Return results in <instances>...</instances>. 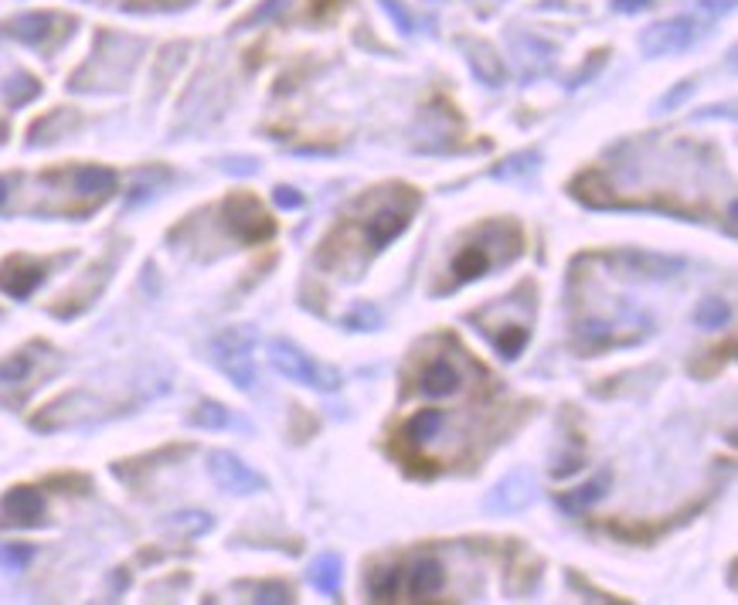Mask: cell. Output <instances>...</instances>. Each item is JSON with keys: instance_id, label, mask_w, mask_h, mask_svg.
<instances>
[{"instance_id": "7", "label": "cell", "mask_w": 738, "mask_h": 605, "mask_svg": "<svg viewBox=\"0 0 738 605\" xmlns=\"http://www.w3.org/2000/svg\"><path fill=\"white\" fill-rule=\"evenodd\" d=\"M402 191L405 187H395V201H384V205H378L368 215V222H365V238H368V246L375 252H381L388 241H395L409 228V222H412V212L419 205V197L412 191L402 197Z\"/></svg>"}, {"instance_id": "3", "label": "cell", "mask_w": 738, "mask_h": 605, "mask_svg": "<svg viewBox=\"0 0 738 605\" xmlns=\"http://www.w3.org/2000/svg\"><path fill=\"white\" fill-rule=\"evenodd\" d=\"M252 344L256 334L249 327H228L211 341V357L221 368V375L239 391L256 388V365H252Z\"/></svg>"}, {"instance_id": "11", "label": "cell", "mask_w": 738, "mask_h": 605, "mask_svg": "<svg viewBox=\"0 0 738 605\" xmlns=\"http://www.w3.org/2000/svg\"><path fill=\"white\" fill-rule=\"evenodd\" d=\"M466 388V371L459 354H436L419 375V391L425 398H449Z\"/></svg>"}, {"instance_id": "2", "label": "cell", "mask_w": 738, "mask_h": 605, "mask_svg": "<svg viewBox=\"0 0 738 605\" xmlns=\"http://www.w3.org/2000/svg\"><path fill=\"white\" fill-rule=\"evenodd\" d=\"M508 228L511 225H503V222H487L474 241H466V246L456 252L453 266H449V272H453L449 287H463V282H474V279L487 276L497 262H511L514 256L493 252V246H497V241H503V231H508Z\"/></svg>"}, {"instance_id": "23", "label": "cell", "mask_w": 738, "mask_h": 605, "mask_svg": "<svg viewBox=\"0 0 738 605\" xmlns=\"http://www.w3.org/2000/svg\"><path fill=\"white\" fill-rule=\"evenodd\" d=\"M191 425H198V429H228L231 415H228L225 406H218V401H202V406L191 412Z\"/></svg>"}, {"instance_id": "22", "label": "cell", "mask_w": 738, "mask_h": 605, "mask_svg": "<svg viewBox=\"0 0 738 605\" xmlns=\"http://www.w3.org/2000/svg\"><path fill=\"white\" fill-rule=\"evenodd\" d=\"M470 65H474V72L484 78L487 86H500V78H503V62H500L487 45H474Z\"/></svg>"}, {"instance_id": "12", "label": "cell", "mask_w": 738, "mask_h": 605, "mask_svg": "<svg viewBox=\"0 0 738 605\" xmlns=\"http://www.w3.org/2000/svg\"><path fill=\"white\" fill-rule=\"evenodd\" d=\"M48 266L31 256H11L0 262V293L11 300H28L45 282Z\"/></svg>"}, {"instance_id": "15", "label": "cell", "mask_w": 738, "mask_h": 605, "mask_svg": "<svg viewBox=\"0 0 738 605\" xmlns=\"http://www.w3.org/2000/svg\"><path fill=\"white\" fill-rule=\"evenodd\" d=\"M402 585H405V592H409L415 602L433 598V595H439L443 585H446V564H443L436 554H422V558H415V561L409 564V569H405Z\"/></svg>"}, {"instance_id": "19", "label": "cell", "mask_w": 738, "mask_h": 605, "mask_svg": "<svg viewBox=\"0 0 738 605\" xmlns=\"http://www.w3.org/2000/svg\"><path fill=\"white\" fill-rule=\"evenodd\" d=\"M340 572H344V564H340L337 554H321V558H314V564H310V585H314L317 592L337 595L340 592Z\"/></svg>"}, {"instance_id": "8", "label": "cell", "mask_w": 738, "mask_h": 605, "mask_svg": "<svg viewBox=\"0 0 738 605\" xmlns=\"http://www.w3.org/2000/svg\"><path fill=\"white\" fill-rule=\"evenodd\" d=\"M208 473H211L218 490L236 494V497H252V494H262L269 487L262 473H256L249 463H242L236 453H228V450L208 453Z\"/></svg>"}, {"instance_id": "26", "label": "cell", "mask_w": 738, "mask_h": 605, "mask_svg": "<svg viewBox=\"0 0 738 605\" xmlns=\"http://www.w3.org/2000/svg\"><path fill=\"white\" fill-rule=\"evenodd\" d=\"M252 602H262V605H286L293 602V588L286 582H259L252 588Z\"/></svg>"}, {"instance_id": "4", "label": "cell", "mask_w": 738, "mask_h": 605, "mask_svg": "<svg viewBox=\"0 0 738 605\" xmlns=\"http://www.w3.org/2000/svg\"><path fill=\"white\" fill-rule=\"evenodd\" d=\"M269 360H273V368L283 378H290L303 388H314V391H337L340 388V375L334 368L321 365V360L303 354L296 344H290L283 337H276L273 344H269Z\"/></svg>"}, {"instance_id": "5", "label": "cell", "mask_w": 738, "mask_h": 605, "mask_svg": "<svg viewBox=\"0 0 738 605\" xmlns=\"http://www.w3.org/2000/svg\"><path fill=\"white\" fill-rule=\"evenodd\" d=\"M72 28H75V18L55 14V11H31V14H18L0 24V31L8 37H14L21 45H31V48H48V45L62 42L65 34H72Z\"/></svg>"}, {"instance_id": "32", "label": "cell", "mask_w": 738, "mask_h": 605, "mask_svg": "<svg viewBox=\"0 0 738 605\" xmlns=\"http://www.w3.org/2000/svg\"><path fill=\"white\" fill-rule=\"evenodd\" d=\"M702 4L712 11V14H728L735 8V0H702Z\"/></svg>"}, {"instance_id": "29", "label": "cell", "mask_w": 738, "mask_h": 605, "mask_svg": "<svg viewBox=\"0 0 738 605\" xmlns=\"http://www.w3.org/2000/svg\"><path fill=\"white\" fill-rule=\"evenodd\" d=\"M273 197H276V205H280V208H290V212L303 205V197L296 194V187H286V184H280V187L273 191Z\"/></svg>"}, {"instance_id": "20", "label": "cell", "mask_w": 738, "mask_h": 605, "mask_svg": "<svg viewBox=\"0 0 738 605\" xmlns=\"http://www.w3.org/2000/svg\"><path fill=\"white\" fill-rule=\"evenodd\" d=\"M164 523L171 531L184 534V538H202V534H208L215 528L211 514H205V510H181V514H171Z\"/></svg>"}, {"instance_id": "28", "label": "cell", "mask_w": 738, "mask_h": 605, "mask_svg": "<svg viewBox=\"0 0 738 605\" xmlns=\"http://www.w3.org/2000/svg\"><path fill=\"white\" fill-rule=\"evenodd\" d=\"M538 160H541L538 153H518V156H511L503 168H497V171H493V177H500V181H511V177H518V174L534 171V168H538Z\"/></svg>"}, {"instance_id": "14", "label": "cell", "mask_w": 738, "mask_h": 605, "mask_svg": "<svg viewBox=\"0 0 738 605\" xmlns=\"http://www.w3.org/2000/svg\"><path fill=\"white\" fill-rule=\"evenodd\" d=\"M534 504V479L528 473L503 476L497 487L484 497V507L490 514H518Z\"/></svg>"}, {"instance_id": "27", "label": "cell", "mask_w": 738, "mask_h": 605, "mask_svg": "<svg viewBox=\"0 0 738 605\" xmlns=\"http://www.w3.org/2000/svg\"><path fill=\"white\" fill-rule=\"evenodd\" d=\"M344 327H351V331H378L381 327V313H378V306L361 303L358 310H351L344 316Z\"/></svg>"}, {"instance_id": "6", "label": "cell", "mask_w": 738, "mask_h": 605, "mask_svg": "<svg viewBox=\"0 0 738 605\" xmlns=\"http://www.w3.org/2000/svg\"><path fill=\"white\" fill-rule=\"evenodd\" d=\"M55 181L65 184L68 194L79 197L83 212L89 215L93 208H99L102 201L116 191L120 177H116L112 168H102V164H79V168H65V171H48Z\"/></svg>"}, {"instance_id": "10", "label": "cell", "mask_w": 738, "mask_h": 605, "mask_svg": "<svg viewBox=\"0 0 738 605\" xmlns=\"http://www.w3.org/2000/svg\"><path fill=\"white\" fill-rule=\"evenodd\" d=\"M48 517L45 497L34 487H11L0 497V528H42Z\"/></svg>"}, {"instance_id": "33", "label": "cell", "mask_w": 738, "mask_h": 605, "mask_svg": "<svg viewBox=\"0 0 738 605\" xmlns=\"http://www.w3.org/2000/svg\"><path fill=\"white\" fill-rule=\"evenodd\" d=\"M8 187H11V181H8V177H0V208H4V201H8V194H11Z\"/></svg>"}, {"instance_id": "1", "label": "cell", "mask_w": 738, "mask_h": 605, "mask_svg": "<svg viewBox=\"0 0 738 605\" xmlns=\"http://www.w3.org/2000/svg\"><path fill=\"white\" fill-rule=\"evenodd\" d=\"M221 218H225L228 235L242 241V246H262V241L276 235V222L269 218L262 201L249 191H231L221 201Z\"/></svg>"}, {"instance_id": "16", "label": "cell", "mask_w": 738, "mask_h": 605, "mask_svg": "<svg viewBox=\"0 0 738 605\" xmlns=\"http://www.w3.org/2000/svg\"><path fill=\"white\" fill-rule=\"evenodd\" d=\"M609 494V473H599L596 479H589V483H582V487H575V490H565V494H558L555 497V504L568 514V517H578L582 510H589L593 504H599L603 497Z\"/></svg>"}, {"instance_id": "25", "label": "cell", "mask_w": 738, "mask_h": 605, "mask_svg": "<svg viewBox=\"0 0 738 605\" xmlns=\"http://www.w3.org/2000/svg\"><path fill=\"white\" fill-rule=\"evenodd\" d=\"M31 558H34V548L31 544H21V541L0 544V569H4V572H24L28 564H31Z\"/></svg>"}, {"instance_id": "34", "label": "cell", "mask_w": 738, "mask_h": 605, "mask_svg": "<svg viewBox=\"0 0 738 605\" xmlns=\"http://www.w3.org/2000/svg\"><path fill=\"white\" fill-rule=\"evenodd\" d=\"M161 8H177V4H187V0H158Z\"/></svg>"}, {"instance_id": "24", "label": "cell", "mask_w": 738, "mask_h": 605, "mask_svg": "<svg viewBox=\"0 0 738 605\" xmlns=\"http://www.w3.org/2000/svg\"><path fill=\"white\" fill-rule=\"evenodd\" d=\"M37 93H42V83H37L34 75H14L11 83H4V99L18 109L24 102H31Z\"/></svg>"}, {"instance_id": "17", "label": "cell", "mask_w": 738, "mask_h": 605, "mask_svg": "<svg viewBox=\"0 0 738 605\" xmlns=\"http://www.w3.org/2000/svg\"><path fill=\"white\" fill-rule=\"evenodd\" d=\"M443 422L446 415L439 409H422L402 425V442H409V446H425V442H433L439 435Z\"/></svg>"}, {"instance_id": "9", "label": "cell", "mask_w": 738, "mask_h": 605, "mask_svg": "<svg viewBox=\"0 0 738 605\" xmlns=\"http://www.w3.org/2000/svg\"><path fill=\"white\" fill-rule=\"evenodd\" d=\"M55 350L48 344H28L14 354H8L4 360H0V391H28L37 385V375L45 378L42 371V360L52 357Z\"/></svg>"}, {"instance_id": "30", "label": "cell", "mask_w": 738, "mask_h": 605, "mask_svg": "<svg viewBox=\"0 0 738 605\" xmlns=\"http://www.w3.org/2000/svg\"><path fill=\"white\" fill-rule=\"evenodd\" d=\"M691 89H694L691 83H681V86H677V89H674L671 96H664V99H660V106H664V109H674V106H677V102H681V99H684V96H687Z\"/></svg>"}, {"instance_id": "18", "label": "cell", "mask_w": 738, "mask_h": 605, "mask_svg": "<svg viewBox=\"0 0 738 605\" xmlns=\"http://www.w3.org/2000/svg\"><path fill=\"white\" fill-rule=\"evenodd\" d=\"M402 575H405V569H399V564L368 572V595L375 602H395L402 595Z\"/></svg>"}, {"instance_id": "21", "label": "cell", "mask_w": 738, "mask_h": 605, "mask_svg": "<svg viewBox=\"0 0 738 605\" xmlns=\"http://www.w3.org/2000/svg\"><path fill=\"white\" fill-rule=\"evenodd\" d=\"M694 320H697V327L718 331V327H725L731 320V303L721 300V296H708V300H702L694 306Z\"/></svg>"}, {"instance_id": "13", "label": "cell", "mask_w": 738, "mask_h": 605, "mask_svg": "<svg viewBox=\"0 0 738 605\" xmlns=\"http://www.w3.org/2000/svg\"><path fill=\"white\" fill-rule=\"evenodd\" d=\"M694 34H697L694 18L660 21V24H653V28L643 31L640 48H643L647 55H653V58H656V55H677V52H684V48L694 42Z\"/></svg>"}, {"instance_id": "31", "label": "cell", "mask_w": 738, "mask_h": 605, "mask_svg": "<svg viewBox=\"0 0 738 605\" xmlns=\"http://www.w3.org/2000/svg\"><path fill=\"white\" fill-rule=\"evenodd\" d=\"M650 4V0H612V8L619 14H633V11H643Z\"/></svg>"}]
</instances>
